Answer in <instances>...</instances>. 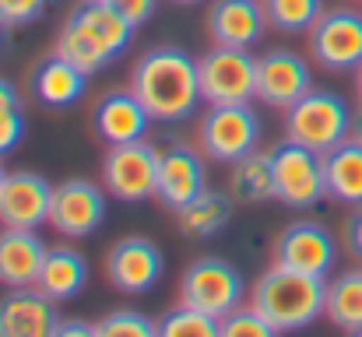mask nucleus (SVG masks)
<instances>
[{
  "mask_svg": "<svg viewBox=\"0 0 362 337\" xmlns=\"http://www.w3.org/2000/svg\"><path fill=\"white\" fill-rule=\"evenodd\" d=\"M130 92L144 102L151 119L180 123L201 106V71L197 60L180 46H158L144 53L130 74Z\"/></svg>",
  "mask_w": 362,
  "mask_h": 337,
  "instance_id": "f257e3e1",
  "label": "nucleus"
},
{
  "mask_svg": "<svg viewBox=\"0 0 362 337\" xmlns=\"http://www.w3.org/2000/svg\"><path fill=\"white\" fill-rule=\"evenodd\" d=\"M134 39V25L103 0H81L57 35V53L78 64L85 74L103 71Z\"/></svg>",
  "mask_w": 362,
  "mask_h": 337,
  "instance_id": "f03ea898",
  "label": "nucleus"
},
{
  "mask_svg": "<svg viewBox=\"0 0 362 337\" xmlns=\"http://www.w3.org/2000/svg\"><path fill=\"white\" fill-rule=\"evenodd\" d=\"M253 306L274 324L278 334L310 327L327 309V281L320 274L274 264L253 285Z\"/></svg>",
  "mask_w": 362,
  "mask_h": 337,
  "instance_id": "7ed1b4c3",
  "label": "nucleus"
},
{
  "mask_svg": "<svg viewBox=\"0 0 362 337\" xmlns=\"http://www.w3.org/2000/svg\"><path fill=\"white\" fill-rule=\"evenodd\" d=\"M285 116V137L299 141L313 151H331L334 144H341L352 130H356V116L349 110V102L334 92H306L299 102L288 106Z\"/></svg>",
  "mask_w": 362,
  "mask_h": 337,
  "instance_id": "20e7f679",
  "label": "nucleus"
},
{
  "mask_svg": "<svg viewBox=\"0 0 362 337\" xmlns=\"http://www.w3.org/2000/svg\"><path fill=\"white\" fill-rule=\"evenodd\" d=\"M103 187L110 197L123 204H141L158 194V148H151L144 137L110 144L103 158Z\"/></svg>",
  "mask_w": 362,
  "mask_h": 337,
  "instance_id": "39448f33",
  "label": "nucleus"
},
{
  "mask_svg": "<svg viewBox=\"0 0 362 337\" xmlns=\"http://www.w3.org/2000/svg\"><path fill=\"white\" fill-rule=\"evenodd\" d=\"M271 169H274V197L285 208H310L327 194L324 155L299 144V141L285 137L271 151Z\"/></svg>",
  "mask_w": 362,
  "mask_h": 337,
  "instance_id": "423d86ee",
  "label": "nucleus"
},
{
  "mask_svg": "<svg viewBox=\"0 0 362 337\" xmlns=\"http://www.w3.org/2000/svg\"><path fill=\"white\" fill-rule=\"evenodd\" d=\"M201 95L211 106L222 102H250L257 99V57L250 46H215L197 60Z\"/></svg>",
  "mask_w": 362,
  "mask_h": 337,
  "instance_id": "0eeeda50",
  "label": "nucleus"
},
{
  "mask_svg": "<svg viewBox=\"0 0 362 337\" xmlns=\"http://www.w3.org/2000/svg\"><path fill=\"white\" fill-rule=\"evenodd\" d=\"M260 141V119L250 102H222L211 106L201 119V144L215 162H240Z\"/></svg>",
  "mask_w": 362,
  "mask_h": 337,
  "instance_id": "6e6552de",
  "label": "nucleus"
},
{
  "mask_svg": "<svg viewBox=\"0 0 362 337\" xmlns=\"http://www.w3.org/2000/svg\"><path fill=\"white\" fill-rule=\"evenodd\" d=\"M180 295L187 306H197L211 317H226L240 306L243 299V278L240 271L222 260V256H201L187 267L183 281H180Z\"/></svg>",
  "mask_w": 362,
  "mask_h": 337,
  "instance_id": "1a4fd4ad",
  "label": "nucleus"
},
{
  "mask_svg": "<svg viewBox=\"0 0 362 337\" xmlns=\"http://www.w3.org/2000/svg\"><path fill=\"white\" fill-rule=\"evenodd\" d=\"M310 53L327 71H356L362 64V14L349 7L324 11L310 28Z\"/></svg>",
  "mask_w": 362,
  "mask_h": 337,
  "instance_id": "9d476101",
  "label": "nucleus"
},
{
  "mask_svg": "<svg viewBox=\"0 0 362 337\" xmlns=\"http://www.w3.org/2000/svg\"><path fill=\"white\" fill-rule=\"evenodd\" d=\"M106 218V194L92 179H67L53 187V208H49V225L71 239L92 235Z\"/></svg>",
  "mask_w": 362,
  "mask_h": 337,
  "instance_id": "9b49d317",
  "label": "nucleus"
},
{
  "mask_svg": "<svg viewBox=\"0 0 362 337\" xmlns=\"http://www.w3.org/2000/svg\"><path fill=\"white\" fill-rule=\"evenodd\" d=\"M310 92V64L292 49H271L257 57V99L288 110Z\"/></svg>",
  "mask_w": 362,
  "mask_h": 337,
  "instance_id": "f8f14e48",
  "label": "nucleus"
},
{
  "mask_svg": "<svg viewBox=\"0 0 362 337\" xmlns=\"http://www.w3.org/2000/svg\"><path fill=\"white\" fill-rule=\"evenodd\" d=\"M57 299H49L39 285L11 288L0 299V337H46L57 334Z\"/></svg>",
  "mask_w": 362,
  "mask_h": 337,
  "instance_id": "ddd939ff",
  "label": "nucleus"
},
{
  "mask_svg": "<svg viewBox=\"0 0 362 337\" xmlns=\"http://www.w3.org/2000/svg\"><path fill=\"white\" fill-rule=\"evenodd\" d=\"M106 274H110L113 288H120V292H130V295L151 292L162 278V249L144 235L120 239L106 256Z\"/></svg>",
  "mask_w": 362,
  "mask_h": 337,
  "instance_id": "4468645a",
  "label": "nucleus"
},
{
  "mask_svg": "<svg viewBox=\"0 0 362 337\" xmlns=\"http://www.w3.org/2000/svg\"><path fill=\"white\" fill-rule=\"evenodd\" d=\"M334 256H338L334 235L317 222L288 225L274 246V264H285V267L306 271V274H320V278H327V271L334 267Z\"/></svg>",
  "mask_w": 362,
  "mask_h": 337,
  "instance_id": "2eb2a0df",
  "label": "nucleus"
},
{
  "mask_svg": "<svg viewBox=\"0 0 362 337\" xmlns=\"http://www.w3.org/2000/svg\"><path fill=\"white\" fill-rule=\"evenodd\" d=\"M53 187L39 172H7L0 190V225L4 228H39L49 222Z\"/></svg>",
  "mask_w": 362,
  "mask_h": 337,
  "instance_id": "dca6fc26",
  "label": "nucleus"
},
{
  "mask_svg": "<svg viewBox=\"0 0 362 337\" xmlns=\"http://www.w3.org/2000/svg\"><path fill=\"white\" fill-rule=\"evenodd\" d=\"M208 190V179H204V162L194 148L187 144H173L165 151H158V201L169 208V211H180L187 208L194 197H201Z\"/></svg>",
  "mask_w": 362,
  "mask_h": 337,
  "instance_id": "f3484780",
  "label": "nucleus"
},
{
  "mask_svg": "<svg viewBox=\"0 0 362 337\" xmlns=\"http://www.w3.org/2000/svg\"><path fill=\"white\" fill-rule=\"evenodd\" d=\"M42 239L35 228H4L0 232V285L4 288H28L39 281L46 260Z\"/></svg>",
  "mask_w": 362,
  "mask_h": 337,
  "instance_id": "a211bd4d",
  "label": "nucleus"
},
{
  "mask_svg": "<svg viewBox=\"0 0 362 337\" xmlns=\"http://www.w3.org/2000/svg\"><path fill=\"white\" fill-rule=\"evenodd\" d=\"M267 11L260 0H215L208 11V32L222 46H253L264 35Z\"/></svg>",
  "mask_w": 362,
  "mask_h": 337,
  "instance_id": "6ab92c4d",
  "label": "nucleus"
},
{
  "mask_svg": "<svg viewBox=\"0 0 362 337\" xmlns=\"http://www.w3.org/2000/svg\"><path fill=\"white\" fill-rule=\"evenodd\" d=\"M148 123H151V112L144 110V102L134 92H110L95 106V134L106 144L141 141L148 134Z\"/></svg>",
  "mask_w": 362,
  "mask_h": 337,
  "instance_id": "aec40b11",
  "label": "nucleus"
},
{
  "mask_svg": "<svg viewBox=\"0 0 362 337\" xmlns=\"http://www.w3.org/2000/svg\"><path fill=\"white\" fill-rule=\"evenodd\" d=\"M324 183L327 197L341 204H362V141L345 137L331 151H324Z\"/></svg>",
  "mask_w": 362,
  "mask_h": 337,
  "instance_id": "412c9836",
  "label": "nucleus"
},
{
  "mask_svg": "<svg viewBox=\"0 0 362 337\" xmlns=\"http://www.w3.org/2000/svg\"><path fill=\"white\" fill-rule=\"evenodd\" d=\"M85 81H88V74H85L78 64H71L67 57H60V53L46 57V60L39 64L35 78H32L39 102H46V106H53V110L74 106V102L85 95Z\"/></svg>",
  "mask_w": 362,
  "mask_h": 337,
  "instance_id": "4be33fe9",
  "label": "nucleus"
},
{
  "mask_svg": "<svg viewBox=\"0 0 362 337\" xmlns=\"http://www.w3.org/2000/svg\"><path fill=\"white\" fill-rule=\"evenodd\" d=\"M88 281V264L78 249L71 246H49L46 249V260H42V271H39V288L57 299V302H67L74 299Z\"/></svg>",
  "mask_w": 362,
  "mask_h": 337,
  "instance_id": "5701e85b",
  "label": "nucleus"
},
{
  "mask_svg": "<svg viewBox=\"0 0 362 337\" xmlns=\"http://www.w3.org/2000/svg\"><path fill=\"white\" fill-rule=\"evenodd\" d=\"M331 324L349 334H362V271H345L327 285V309Z\"/></svg>",
  "mask_w": 362,
  "mask_h": 337,
  "instance_id": "b1692460",
  "label": "nucleus"
},
{
  "mask_svg": "<svg viewBox=\"0 0 362 337\" xmlns=\"http://www.w3.org/2000/svg\"><path fill=\"white\" fill-rule=\"evenodd\" d=\"M229 215H233V204L226 194H215V190H204L201 197H194L187 208L176 211L180 218V228L194 239H208L215 232H222L229 225Z\"/></svg>",
  "mask_w": 362,
  "mask_h": 337,
  "instance_id": "393cba45",
  "label": "nucleus"
},
{
  "mask_svg": "<svg viewBox=\"0 0 362 337\" xmlns=\"http://www.w3.org/2000/svg\"><path fill=\"white\" fill-rule=\"evenodd\" d=\"M233 194L243 204H264V201H278L274 197V169H271V151L257 155L250 151L246 158L233 162Z\"/></svg>",
  "mask_w": 362,
  "mask_h": 337,
  "instance_id": "a878e982",
  "label": "nucleus"
},
{
  "mask_svg": "<svg viewBox=\"0 0 362 337\" xmlns=\"http://www.w3.org/2000/svg\"><path fill=\"white\" fill-rule=\"evenodd\" d=\"M158 334L162 337H215L222 334V320L197 309V306H176L165 313V320L158 324Z\"/></svg>",
  "mask_w": 362,
  "mask_h": 337,
  "instance_id": "bb28decb",
  "label": "nucleus"
},
{
  "mask_svg": "<svg viewBox=\"0 0 362 337\" xmlns=\"http://www.w3.org/2000/svg\"><path fill=\"white\" fill-rule=\"evenodd\" d=\"M267 21L281 32H310L324 14V0H264Z\"/></svg>",
  "mask_w": 362,
  "mask_h": 337,
  "instance_id": "cd10ccee",
  "label": "nucleus"
},
{
  "mask_svg": "<svg viewBox=\"0 0 362 337\" xmlns=\"http://www.w3.org/2000/svg\"><path fill=\"white\" fill-rule=\"evenodd\" d=\"M95 334L99 337H155L158 327L144 313H137V309H120V313H110L106 320H99Z\"/></svg>",
  "mask_w": 362,
  "mask_h": 337,
  "instance_id": "c85d7f7f",
  "label": "nucleus"
},
{
  "mask_svg": "<svg viewBox=\"0 0 362 337\" xmlns=\"http://www.w3.org/2000/svg\"><path fill=\"white\" fill-rule=\"evenodd\" d=\"M222 334L226 337H274V324L257 309V306H246V309H233L222 317Z\"/></svg>",
  "mask_w": 362,
  "mask_h": 337,
  "instance_id": "c756f323",
  "label": "nucleus"
},
{
  "mask_svg": "<svg viewBox=\"0 0 362 337\" xmlns=\"http://www.w3.org/2000/svg\"><path fill=\"white\" fill-rule=\"evenodd\" d=\"M49 0H0V28H21L46 14Z\"/></svg>",
  "mask_w": 362,
  "mask_h": 337,
  "instance_id": "7c9ffc66",
  "label": "nucleus"
},
{
  "mask_svg": "<svg viewBox=\"0 0 362 337\" xmlns=\"http://www.w3.org/2000/svg\"><path fill=\"white\" fill-rule=\"evenodd\" d=\"M25 137V116L21 106H0V155H11Z\"/></svg>",
  "mask_w": 362,
  "mask_h": 337,
  "instance_id": "2f4dec72",
  "label": "nucleus"
},
{
  "mask_svg": "<svg viewBox=\"0 0 362 337\" xmlns=\"http://www.w3.org/2000/svg\"><path fill=\"white\" fill-rule=\"evenodd\" d=\"M103 4H110L117 14H123L134 28L144 25V21L155 14V0H103Z\"/></svg>",
  "mask_w": 362,
  "mask_h": 337,
  "instance_id": "473e14b6",
  "label": "nucleus"
},
{
  "mask_svg": "<svg viewBox=\"0 0 362 337\" xmlns=\"http://www.w3.org/2000/svg\"><path fill=\"white\" fill-rule=\"evenodd\" d=\"M57 334H60V337H92V334H95V324H78V320H64V324L57 327Z\"/></svg>",
  "mask_w": 362,
  "mask_h": 337,
  "instance_id": "72a5a7b5",
  "label": "nucleus"
},
{
  "mask_svg": "<svg viewBox=\"0 0 362 337\" xmlns=\"http://www.w3.org/2000/svg\"><path fill=\"white\" fill-rule=\"evenodd\" d=\"M349 246H352V253L362 256V204H359V211L352 215V222H349Z\"/></svg>",
  "mask_w": 362,
  "mask_h": 337,
  "instance_id": "f704fd0d",
  "label": "nucleus"
},
{
  "mask_svg": "<svg viewBox=\"0 0 362 337\" xmlns=\"http://www.w3.org/2000/svg\"><path fill=\"white\" fill-rule=\"evenodd\" d=\"M0 106H21L18 88H14L11 81H4V78H0Z\"/></svg>",
  "mask_w": 362,
  "mask_h": 337,
  "instance_id": "c9c22d12",
  "label": "nucleus"
},
{
  "mask_svg": "<svg viewBox=\"0 0 362 337\" xmlns=\"http://www.w3.org/2000/svg\"><path fill=\"white\" fill-rule=\"evenodd\" d=\"M356 88H359V99H362V64L356 67Z\"/></svg>",
  "mask_w": 362,
  "mask_h": 337,
  "instance_id": "e433bc0d",
  "label": "nucleus"
},
{
  "mask_svg": "<svg viewBox=\"0 0 362 337\" xmlns=\"http://www.w3.org/2000/svg\"><path fill=\"white\" fill-rule=\"evenodd\" d=\"M356 137H359V141H362V112H359V116H356Z\"/></svg>",
  "mask_w": 362,
  "mask_h": 337,
  "instance_id": "4c0bfd02",
  "label": "nucleus"
},
{
  "mask_svg": "<svg viewBox=\"0 0 362 337\" xmlns=\"http://www.w3.org/2000/svg\"><path fill=\"white\" fill-rule=\"evenodd\" d=\"M4 179H7V172H4V165H0V190H4Z\"/></svg>",
  "mask_w": 362,
  "mask_h": 337,
  "instance_id": "58836bf2",
  "label": "nucleus"
},
{
  "mask_svg": "<svg viewBox=\"0 0 362 337\" xmlns=\"http://www.w3.org/2000/svg\"><path fill=\"white\" fill-rule=\"evenodd\" d=\"M173 4H201V0H173Z\"/></svg>",
  "mask_w": 362,
  "mask_h": 337,
  "instance_id": "ea45409f",
  "label": "nucleus"
}]
</instances>
